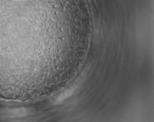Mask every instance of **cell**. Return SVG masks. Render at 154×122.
Segmentation results:
<instances>
[{
  "label": "cell",
  "mask_w": 154,
  "mask_h": 122,
  "mask_svg": "<svg viewBox=\"0 0 154 122\" xmlns=\"http://www.w3.org/2000/svg\"><path fill=\"white\" fill-rule=\"evenodd\" d=\"M74 91V89H71L68 90L67 91H65L64 93L61 94L57 98V102H59L62 101L63 100H65L66 98H67L68 96H70V95L73 93Z\"/></svg>",
  "instance_id": "cell-1"
}]
</instances>
